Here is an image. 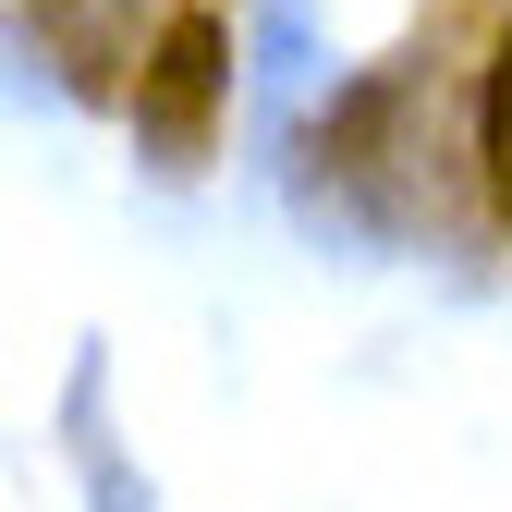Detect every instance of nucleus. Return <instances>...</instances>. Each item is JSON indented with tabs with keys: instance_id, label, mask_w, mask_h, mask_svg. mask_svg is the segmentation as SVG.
<instances>
[{
	"instance_id": "f257e3e1",
	"label": "nucleus",
	"mask_w": 512,
	"mask_h": 512,
	"mask_svg": "<svg viewBox=\"0 0 512 512\" xmlns=\"http://www.w3.org/2000/svg\"><path fill=\"white\" fill-rule=\"evenodd\" d=\"M220 86H232V37H220L208 0H183V13L147 37V61H135V135H147L159 171H196V159H208Z\"/></svg>"
},
{
	"instance_id": "f03ea898",
	"label": "nucleus",
	"mask_w": 512,
	"mask_h": 512,
	"mask_svg": "<svg viewBox=\"0 0 512 512\" xmlns=\"http://www.w3.org/2000/svg\"><path fill=\"white\" fill-rule=\"evenodd\" d=\"M476 171H488V208H500V232H512V25H500L488 86H476Z\"/></svg>"
}]
</instances>
